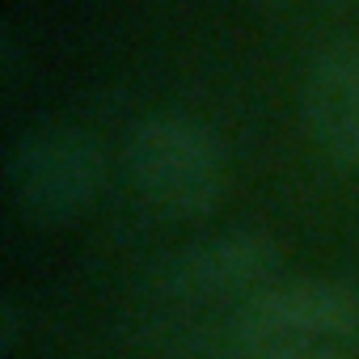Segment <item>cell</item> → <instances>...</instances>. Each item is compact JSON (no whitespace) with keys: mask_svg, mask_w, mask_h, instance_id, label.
Instances as JSON below:
<instances>
[{"mask_svg":"<svg viewBox=\"0 0 359 359\" xmlns=\"http://www.w3.org/2000/svg\"><path fill=\"white\" fill-rule=\"evenodd\" d=\"M300 123L334 169L359 165V43L317 51L300 85Z\"/></svg>","mask_w":359,"mask_h":359,"instance_id":"5b68a950","label":"cell"},{"mask_svg":"<svg viewBox=\"0 0 359 359\" xmlns=\"http://www.w3.org/2000/svg\"><path fill=\"white\" fill-rule=\"evenodd\" d=\"M351 5H359V0H351Z\"/></svg>","mask_w":359,"mask_h":359,"instance_id":"52a82bcc","label":"cell"},{"mask_svg":"<svg viewBox=\"0 0 359 359\" xmlns=\"http://www.w3.org/2000/svg\"><path fill=\"white\" fill-rule=\"evenodd\" d=\"M106 187V152L81 127H39L9 152V191L26 224H76Z\"/></svg>","mask_w":359,"mask_h":359,"instance_id":"277c9868","label":"cell"},{"mask_svg":"<svg viewBox=\"0 0 359 359\" xmlns=\"http://www.w3.org/2000/svg\"><path fill=\"white\" fill-rule=\"evenodd\" d=\"M241 359H359V292L330 275L283 279L254 309Z\"/></svg>","mask_w":359,"mask_h":359,"instance_id":"3957f363","label":"cell"},{"mask_svg":"<svg viewBox=\"0 0 359 359\" xmlns=\"http://www.w3.org/2000/svg\"><path fill=\"white\" fill-rule=\"evenodd\" d=\"M283 283L271 233L233 229L169 254L144 283L140 342L152 359H241L245 325Z\"/></svg>","mask_w":359,"mask_h":359,"instance_id":"6da1fadb","label":"cell"},{"mask_svg":"<svg viewBox=\"0 0 359 359\" xmlns=\"http://www.w3.org/2000/svg\"><path fill=\"white\" fill-rule=\"evenodd\" d=\"M30 330H34V317H30L18 300H5V304H0V355H5V359L18 355V346L26 342Z\"/></svg>","mask_w":359,"mask_h":359,"instance_id":"8992f818","label":"cell"},{"mask_svg":"<svg viewBox=\"0 0 359 359\" xmlns=\"http://www.w3.org/2000/svg\"><path fill=\"white\" fill-rule=\"evenodd\" d=\"M127 177L169 220H203L229 191V156L212 127L187 114H148L127 131Z\"/></svg>","mask_w":359,"mask_h":359,"instance_id":"7a4b0ae2","label":"cell"}]
</instances>
